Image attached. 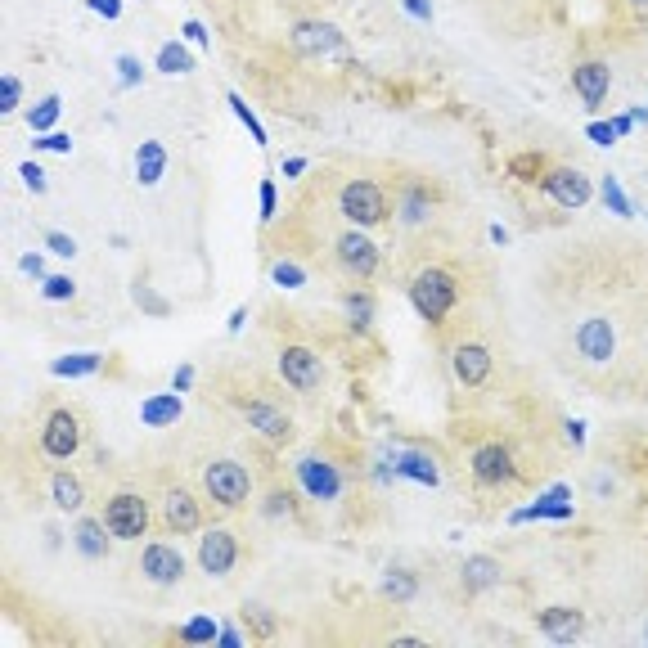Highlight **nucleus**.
<instances>
[{
	"mask_svg": "<svg viewBox=\"0 0 648 648\" xmlns=\"http://www.w3.org/2000/svg\"><path fill=\"white\" fill-rule=\"evenodd\" d=\"M198 486H203V500L225 513L243 509L252 500V473L234 455H207L198 464Z\"/></svg>",
	"mask_w": 648,
	"mask_h": 648,
	"instance_id": "nucleus-1",
	"label": "nucleus"
},
{
	"mask_svg": "<svg viewBox=\"0 0 648 648\" xmlns=\"http://www.w3.org/2000/svg\"><path fill=\"white\" fill-rule=\"evenodd\" d=\"M338 216L356 230H378V225L392 216V198H387L383 180L374 176H351L338 189Z\"/></svg>",
	"mask_w": 648,
	"mask_h": 648,
	"instance_id": "nucleus-2",
	"label": "nucleus"
},
{
	"mask_svg": "<svg viewBox=\"0 0 648 648\" xmlns=\"http://www.w3.org/2000/svg\"><path fill=\"white\" fill-rule=\"evenodd\" d=\"M410 306L423 315L428 324H446L450 311L459 306V279L450 275L446 266H423L419 275L410 279Z\"/></svg>",
	"mask_w": 648,
	"mask_h": 648,
	"instance_id": "nucleus-3",
	"label": "nucleus"
},
{
	"mask_svg": "<svg viewBox=\"0 0 648 648\" xmlns=\"http://www.w3.org/2000/svg\"><path fill=\"white\" fill-rule=\"evenodd\" d=\"M99 518L108 522L113 540H135V545H140V540L149 536L153 504H149V495H140V491H131V486H122V491H108V495H104V504H99Z\"/></svg>",
	"mask_w": 648,
	"mask_h": 648,
	"instance_id": "nucleus-4",
	"label": "nucleus"
},
{
	"mask_svg": "<svg viewBox=\"0 0 648 648\" xmlns=\"http://www.w3.org/2000/svg\"><path fill=\"white\" fill-rule=\"evenodd\" d=\"M617 347H621V333L612 315H581L572 324V351L581 365H590V369L617 365Z\"/></svg>",
	"mask_w": 648,
	"mask_h": 648,
	"instance_id": "nucleus-5",
	"label": "nucleus"
},
{
	"mask_svg": "<svg viewBox=\"0 0 648 648\" xmlns=\"http://www.w3.org/2000/svg\"><path fill=\"white\" fill-rule=\"evenodd\" d=\"M36 441H41L45 459L63 464V459H72L81 446H86V414L72 410V405H54V410H45Z\"/></svg>",
	"mask_w": 648,
	"mask_h": 648,
	"instance_id": "nucleus-6",
	"label": "nucleus"
},
{
	"mask_svg": "<svg viewBox=\"0 0 648 648\" xmlns=\"http://www.w3.org/2000/svg\"><path fill=\"white\" fill-rule=\"evenodd\" d=\"M293 482L297 491L306 495V500L315 504H338L342 500V464L333 455H320V450H311V455H297L293 459Z\"/></svg>",
	"mask_w": 648,
	"mask_h": 648,
	"instance_id": "nucleus-7",
	"label": "nucleus"
},
{
	"mask_svg": "<svg viewBox=\"0 0 648 648\" xmlns=\"http://www.w3.org/2000/svg\"><path fill=\"white\" fill-rule=\"evenodd\" d=\"M333 261H338V270L347 279H356V284H369V279L383 270V248L369 239V230H356V225H347L342 234H333Z\"/></svg>",
	"mask_w": 648,
	"mask_h": 648,
	"instance_id": "nucleus-8",
	"label": "nucleus"
},
{
	"mask_svg": "<svg viewBox=\"0 0 648 648\" xmlns=\"http://www.w3.org/2000/svg\"><path fill=\"white\" fill-rule=\"evenodd\" d=\"M288 45H293L297 54H306V59H351V45L347 36H342L338 23H329V18H297L293 27H288Z\"/></svg>",
	"mask_w": 648,
	"mask_h": 648,
	"instance_id": "nucleus-9",
	"label": "nucleus"
},
{
	"mask_svg": "<svg viewBox=\"0 0 648 648\" xmlns=\"http://www.w3.org/2000/svg\"><path fill=\"white\" fill-rule=\"evenodd\" d=\"M194 563L203 576H212V581H225V576L239 567V531L234 527H203L198 531V545H194Z\"/></svg>",
	"mask_w": 648,
	"mask_h": 648,
	"instance_id": "nucleus-10",
	"label": "nucleus"
},
{
	"mask_svg": "<svg viewBox=\"0 0 648 648\" xmlns=\"http://www.w3.org/2000/svg\"><path fill=\"white\" fill-rule=\"evenodd\" d=\"M536 189L545 198H554L558 207H567V212H576V207H590L594 194H599V180H590L581 167H545L536 180Z\"/></svg>",
	"mask_w": 648,
	"mask_h": 648,
	"instance_id": "nucleus-11",
	"label": "nucleus"
},
{
	"mask_svg": "<svg viewBox=\"0 0 648 648\" xmlns=\"http://www.w3.org/2000/svg\"><path fill=\"white\" fill-rule=\"evenodd\" d=\"M158 522L171 531V536H198V531L207 527L198 491H189L185 482H171L167 491L158 495Z\"/></svg>",
	"mask_w": 648,
	"mask_h": 648,
	"instance_id": "nucleus-12",
	"label": "nucleus"
},
{
	"mask_svg": "<svg viewBox=\"0 0 648 648\" xmlns=\"http://www.w3.org/2000/svg\"><path fill=\"white\" fill-rule=\"evenodd\" d=\"M468 473H473L477 486H486V491H500V486H509L513 477H518V459H513V450L504 446V441H477L473 455H468Z\"/></svg>",
	"mask_w": 648,
	"mask_h": 648,
	"instance_id": "nucleus-13",
	"label": "nucleus"
},
{
	"mask_svg": "<svg viewBox=\"0 0 648 648\" xmlns=\"http://www.w3.org/2000/svg\"><path fill=\"white\" fill-rule=\"evenodd\" d=\"M135 567H140V576L149 585H158V590H171V585L185 581V554H180L171 540H140V558H135Z\"/></svg>",
	"mask_w": 648,
	"mask_h": 648,
	"instance_id": "nucleus-14",
	"label": "nucleus"
},
{
	"mask_svg": "<svg viewBox=\"0 0 648 648\" xmlns=\"http://www.w3.org/2000/svg\"><path fill=\"white\" fill-rule=\"evenodd\" d=\"M239 414L243 419H248V428L257 432L261 441H266V446H288V441L297 437L293 432V419H288L284 410H279V405H270L266 396H239Z\"/></svg>",
	"mask_w": 648,
	"mask_h": 648,
	"instance_id": "nucleus-15",
	"label": "nucleus"
},
{
	"mask_svg": "<svg viewBox=\"0 0 648 648\" xmlns=\"http://www.w3.org/2000/svg\"><path fill=\"white\" fill-rule=\"evenodd\" d=\"M491 369H495V356L486 342L464 338L450 347V374H455V383L464 387V392H477V387L491 383Z\"/></svg>",
	"mask_w": 648,
	"mask_h": 648,
	"instance_id": "nucleus-16",
	"label": "nucleus"
},
{
	"mask_svg": "<svg viewBox=\"0 0 648 648\" xmlns=\"http://www.w3.org/2000/svg\"><path fill=\"white\" fill-rule=\"evenodd\" d=\"M437 198H441V189L432 185V180H401L392 216L405 225V230H419V225H428L432 216H437Z\"/></svg>",
	"mask_w": 648,
	"mask_h": 648,
	"instance_id": "nucleus-17",
	"label": "nucleus"
},
{
	"mask_svg": "<svg viewBox=\"0 0 648 648\" xmlns=\"http://www.w3.org/2000/svg\"><path fill=\"white\" fill-rule=\"evenodd\" d=\"M279 378H284V387H293V392H315V387L324 383V360L315 356L311 347H302V342H288V347L279 351Z\"/></svg>",
	"mask_w": 648,
	"mask_h": 648,
	"instance_id": "nucleus-18",
	"label": "nucleus"
},
{
	"mask_svg": "<svg viewBox=\"0 0 648 648\" xmlns=\"http://www.w3.org/2000/svg\"><path fill=\"white\" fill-rule=\"evenodd\" d=\"M68 540L81 558H90V563H104V558L113 554V531H108V522L99 518V513H77Z\"/></svg>",
	"mask_w": 648,
	"mask_h": 648,
	"instance_id": "nucleus-19",
	"label": "nucleus"
},
{
	"mask_svg": "<svg viewBox=\"0 0 648 648\" xmlns=\"http://www.w3.org/2000/svg\"><path fill=\"white\" fill-rule=\"evenodd\" d=\"M387 459H392L396 482L441 486V464H437V455H432V450H423V446H401V450H392Z\"/></svg>",
	"mask_w": 648,
	"mask_h": 648,
	"instance_id": "nucleus-20",
	"label": "nucleus"
},
{
	"mask_svg": "<svg viewBox=\"0 0 648 648\" xmlns=\"http://www.w3.org/2000/svg\"><path fill=\"white\" fill-rule=\"evenodd\" d=\"M572 90L590 113H599L603 99H608V90H612V68L603 59H581L572 68Z\"/></svg>",
	"mask_w": 648,
	"mask_h": 648,
	"instance_id": "nucleus-21",
	"label": "nucleus"
},
{
	"mask_svg": "<svg viewBox=\"0 0 648 648\" xmlns=\"http://www.w3.org/2000/svg\"><path fill=\"white\" fill-rule=\"evenodd\" d=\"M536 630L554 644H576L585 635V612L572 603H558V608H540L536 612Z\"/></svg>",
	"mask_w": 648,
	"mask_h": 648,
	"instance_id": "nucleus-22",
	"label": "nucleus"
},
{
	"mask_svg": "<svg viewBox=\"0 0 648 648\" xmlns=\"http://www.w3.org/2000/svg\"><path fill=\"white\" fill-rule=\"evenodd\" d=\"M576 504H572V486L567 482H554L549 491H540L536 504H527V509H513L509 522L513 527H522V522H540V518H572Z\"/></svg>",
	"mask_w": 648,
	"mask_h": 648,
	"instance_id": "nucleus-23",
	"label": "nucleus"
},
{
	"mask_svg": "<svg viewBox=\"0 0 648 648\" xmlns=\"http://www.w3.org/2000/svg\"><path fill=\"white\" fill-rule=\"evenodd\" d=\"M45 491H50V504L59 513H68V518H77V513H86V500H90V491H86V482H81L72 468H54L50 473V482H45Z\"/></svg>",
	"mask_w": 648,
	"mask_h": 648,
	"instance_id": "nucleus-24",
	"label": "nucleus"
},
{
	"mask_svg": "<svg viewBox=\"0 0 648 648\" xmlns=\"http://www.w3.org/2000/svg\"><path fill=\"white\" fill-rule=\"evenodd\" d=\"M504 581V563L495 554H468L464 563H459V585H464V594H486L495 590V585Z\"/></svg>",
	"mask_w": 648,
	"mask_h": 648,
	"instance_id": "nucleus-25",
	"label": "nucleus"
},
{
	"mask_svg": "<svg viewBox=\"0 0 648 648\" xmlns=\"http://www.w3.org/2000/svg\"><path fill=\"white\" fill-rule=\"evenodd\" d=\"M419 590H423L419 572H414V567H405V563H387L383 576H378V594H383L392 608H405V603H414V599H419Z\"/></svg>",
	"mask_w": 648,
	"mask_h": 648,
	"instance_id": "nucleus-26",
	"label": "nucleus"
},
{
	"mask_svg": "<svg viewBox=\"0 0 648 648\" xmlns=\"http://www.w3.org/2000/svg\"><path fill=\"white\" fill-rule=\"evenodd\" d=\"M180 419H185V392L167 387V392H158V396H144V405H140L144 428H171V423H180Z\"/></svg>",
	"mask_w": 648,
	"mask_h": 648,
	"instance_id": "nucleus-27",
	"label": "nucleus"
},
{
	"mask_svg": "<svg viewBox=\"0 0 648 648\" xmlns=\"http://www.w3.org/2000/svg\"><path fill=\"white\" fill-rule=\"evenodd\" d=\"M342 324H347L356 338H365V333L374 329V293H369L365 284L342 293Z\"/></svg>",
	"mask_w": 648,
	"mask_h": 648,
	"instance_id": "nucleus-28",
	"label": "nucleus"
},
{
	"mask_svg": "<svg viewBox=\"0 0 648 648\" xmlns=\"http://www.w3.org/2000/svg\"><path fill=\"white\" fill-rule=\"evenodd\" d=\"M162 176H167V144L140 140V149H135V185L153 189V185H162Z\"/></svg>",
	"mask_w": 648,
	"mask_h": 648,
	"instance_id": "nucleus-29",
	"label": "nucleus"
},
{
	"mask_svg": "<svg viewBox=\"0 0 648 648\" xmlns=\"http://www.w3.org/2000/svg\"><path fill=\"white\" fill-rule=\"evenodd\" d=\"M99 369H104L99 351H63V356L50 360V378H90Z\"/></svg>",
	"mask_w": 648,
	"mask_h": 648,
	"instance_id": "nucleus-30",
	"label": "nucleus"
},
{
	"mask_svg": "<svg viewBox=\"0 0 648 648\" xmlns=\"http://www.w3.org/2000/svg\"><path fill=\"white\" fill-rule=\"evenodd\" d=\"M153 72H162V77H189V72H194L189 41H162L158 54H153Z\"/></svg>",
	"mask_w": 648,
	"mask_h": 648,
	"instance_id": "nucleus-31",
	"label": "nucleus"
},
{
	"mask_svg": "<svg viewBox=\"0 0 648 648\" xmlns=\"http://www.w3.org/2000/svg\"><path fill=\"white\" fill-rule=\"evenodd\" d=\"M261 518H270V522H293L297 518V491H293V482H275L266 495H261Z\"/></svg>",
	"mask_w": 648,
	"mask_h": 648,
	"instance_id": "nucleus-32",
	"label": "nucleus"
},
{
	"mask_svg": "<svg viewBox=\"0 0 648 648\" xmlns=\"http://www.w3.org/2000/svg\"><path fill=\"white\" fill-rule=\"evenodd\" d=\"M63 117V99L59 95H45V99H36L32 108H23V122L32 126L36 135H45V131H54V122Z\"/></svg>",
	"mask_w": 648,
	"mask_h": 648,
	"instance_id": "nucleus-33",
	"label": "nucleus"
},
{
	"mask_svg": "<svg viewBox=\"0 0 648 648\" xmlns=\"http://www.w3.org/2000/svg\"><path fill=\"white\" fill-rule=\"evenodd\" d=\"M225 104H230V113L239 117V126H243V131H248L252 140H257V149H266V144H270V135H266V126H261V117L248 108V99H243L239 90H230V95H225Z\"/></svg>",
	"mask_w": 648,
	"mask_h": 648,
	"instance_id": "nucleus-34",
	"label": "nucleus"
},
{
	"mask_svg": "<svg viewBox=\"0 0 648 648\" xmlns=\"http://www.w3.org/2000/svg\"><path fill=\"white\" fill-rule=\"evenodd\" d=\"M599 198H603V207H608L612 216H621V221H630V216H635V203H630L626 198V189H621V180L612 176H599Z\"/></svg>",
	"mask_w": 648,
	"mask_h": 648,
	"instance_id": "nucleus-35",
	"label": "nucleus"
},
{
	"mask_svg": "<svg viewBox=\"0 0 648 648\" xmlns=\"http://www.w3.org/2000/svg\"><path fill=\"white\" fill-rule=\"evenodd\" d=\"M266 275H270V284L275 288H306V266L302 261H293V257H275L266 266Z\"/></svg>",
	"mask_w": 648,
	"mask_h": 648,
	"instance_id": "nucleus-36",
	"label": "nucleus"
},
{
	"mask_svg": "<svg viewBox=\"0 0 648 648\" xmlns=\"http://www.w3.org/2000/svg\"><path fill=\"white\" fill-rule=\"evenodd\" d=\"M176 639L180 644H216V639H221V621L194 617V621H185V626L176 630Z\"/></svg>",
	"mask_w": 648,
	"mask_h": 648,
	"instance_id": "nucleus-37",
	"label": "nucleus"
},
{
	"mask_svg": "<svg viewBox=\"0 0 648 648\" xmlns=\"http://www.w3.org/2000/svg\"><path fill=\"white\" fill-rule=\"evenodd\" d=\"M23 113V77L18 72H5L0 77V117Z\"/></svg>",
	"mask_w": 648,
	"mask_h": 648,
	"instance_id": "nucleus-38",
	"label": "nucleus"
},
{
	"mask_svg": "<svg viewBox=\"0 0 648 648\" xmlns=\"http://www.w3.org/2000/svg\"><path fill=\"white\" fill-rule=\"evenodd\" d=\"M72 297H77V279L72 275H45L41 279V302H72Z\"/></svg>",
	"mask_w": 648,
	"mask_h": 648,
	"instance_id": "nucleus-39",
	"label": "nucleus"
},
{
	"mask_svg": "<svg viewBox=\"0 0 648 648\" xmlns=\"http://www.w3.org/2000/svg\"><path fill=\"white\" fill-rule=\"evenodd\" d=\"M239 617L248 621V630H252V635H257V639H270V635H275V630H279V621L270 617V608H261V603H243V612H239Z\"/></svg>",
	"mask_w": 648,
	"mask_h": 648,
	"instance_id": "nucleus-40",
	"label": "nucleus"
},
{
	"mask_svg": "<svg viewBox=\"0 0 648 648\" xmlns=\"http://www.w3.org/2000/svg\"><path fill=\"white\" fill-rule=\"evenodd\" d=\"M545 167H549L545 153H518V158H509V176L513 180H531V185L540 180V171Z\"/></svg>",
	"mask_w": 648,
	"mask_h": 648,
	"instance_id": "nucleus-41",
	"label": "nucleus"
},
{
	"mask_svg": "<svg viewBox=\"0 0 648 648\" xmlns=\"http://www.w3.org/2000/svg\"><path fill=\"white\" fill-rule=\"evenodd\" d=\"M275 212H279V189H275V180L266 176V180H257V221L270 225Z\"/></svg>",
	"mask_w": 648,
	"mask_h": 648,
	"instance_id": "nucleus-42",
	"label": "nucleus"
},
{
	"mask_svg": "<svg viewBox=\"0 0 648 648\" xmlns=\"http://www.w3.org/2000/svg\"><path fill=\"white\" fill-rule=\"evenodd\" d=\"M113 68H117V86H122V90L140 86V81H144V72H149V68H144V59H135V54H117V63H113Z\"/></svg>",
	"mask_w": 648,
	"mask_h": 648,
	"instance_id": "nucleus-43",
	"label": "nucleus"
},
{
	"mask_svg": "<svg viewBox=\"0 0 648 648\" xmlns=\"http://www.w3.org/2000/svg\"><path fill=\"white\" fill-rule=\"evenodd\" d=\"M41 248L50 252V257H77V239H72V234H63V230H45L41 234Z\"/></svg>",
	"mask_w": 648,
	"mask_h": 648,
	"instance_id": "nucleus-44",
	"label": "nucleus"
},
{
	"mask_svg": "<svg viewBox=\"0 0 648 648\" xmlns=\"http://www.w3.org/2000/svg\"><path fill=\"white\" fill-rule=\"evenodd\" d=\"M18 176H23V185L32 189V194H45V185H50V176H45V167H36L32 158L18 162Z\"/></svg>",
	"mask_w": 648,
	"mask_h": 648,
	"instance_id": "nucleus-45",
	"label": "nucleus"
},
{
	"mask_svg": "<svg viewBox=\"0 0 648 648\" xmlns=\"http://www.w3.org/2000/svg\"><path fill=\"white\" fill-rule=\"evenodd\" d=\"M585 140H590L594 149H612V144H617L621 135L612 131V122H590V126H585Z\"/></svg>",
	"mask_w": 648,
	"mask_h": 648,
	"instance_id": "nucleus-46",
	"label": "nucleus"
},
{
	"mask_svg": "<svg viewBox=\"0 0 648 648\" xmlns=\"http://www.w3.org/2000/svg\"><path fill=\"white\" fill-rule=\"evenodd\" d=\"M18 275H27V279L41 284V279L50 275V270H45V252H23V257H18Z\"/></svg>",
	"mask_w": 648,
	"mask_h": 648,
	"instance_id": "nucleus-47",
	"label": "nucleus"
},
{
	"mask_svg": "<svg viewBox=\"0 0 648 648\" xmlns=\"http://www.w3.org/2000/svg\"><path fill=\"white\" fill-rule=\"evenodd\" d=\"M180 36H185L194 50H212V36H207V27L198 23V18H185V27H180Z\"/></svg>",
	"mask_w": 648,
	"mask_h": 648,
	"instance_id": "nucleus-48",
	"label": "nucleus"
},
{
	"mask_svg": "<svg viewBox=\"0 0 648 648\" xmlns=\"http://www.w3.org/2000/svg\"><path fill=\"white\" fill-rule=\"evenodd\" d=\"M36 149H41V153H68V149H72V135L45 131V135H36Z\"/></svg>",
	"mask_w": 648,
	"mask_h": 648,
	"instance_id": "nucleus-49",
	"label": "nucleus"
},
{
	"mask_svg": "<svg viewBox=\"0 0 648 648\" xmlns=\"http://www.w3.org/2000/svg\"><path fill=\"white\" fill-rule=\"evenodd\" d=\"M86 9L90 14H99V18H108V23L122 18V0H86Z\"/></svg>",
	"mask_w": 648,
	"mask_h": 648,
	"instance_id": "nucleus-50",
	"label": "nucleus"
},
{
	"mask_svg": "<svg viewBox=\"0 0 648 648\" xmlns=\"http://www.w3.org/2000/svg\"><path fill=\"white\" fill-rule=\"evenodd\" d=\"M194 378H198V369H194V365H180L176 374H171V387H176V392H185V396H189V387H194Z\"/></svg>",
	"mask_w": 648,
	"mask_h": 648,
	"instance_id": "nucleus-51",
	"label": "nucleus"
},
{
	"mask_svg": "<svg viewBox=\"0 0 648 648\" xmlns=\"http://www.w3.org/2000/svg\"><path fill=\"white\" fill-rule=\"evenodd\" d=\"M243 329H248V306H234L230 320H225V333H230V338H239Z\"/></svg>",
	"mask_w": 648,
	"mask_h": 648,
	"instance_id": "nucleus-52",
	"label": "nucleus"
},
{
	"mask_svg": "<svg viewBox=\"0 0 648 648\" xmlns=\"http://www.w3.org/2000/svg\"><path fill=\"white\" fill-rule=\"evenodd\" d=\"M401 5H405V14H410V18H419V23H432V5H428V0H401Z\"/></svg>",
	"mask_w": 648,
	"mask_h": 648,
	"instance_id": "nucleus-53",
	"label": "nucleus"
},
{
	"mask_svg": "<svg viewBox=\"0 0 648 648\" xmlns=\"http://www.w3.org/2000/svg\"><path fill=\"white\" fill-rule=\"evenodd\" d=\"M135 302H140V311H153V315H167L171 306L162 302V297H153V293H135Z\"/></svg>",
	"mask_w": 648,
	"mask_h": 648,
	"instance_id": "nucleus-54",
	"label": "nucleus"
},
{
	"mask_svg": "<svg viewBox=\"0 0 648 648\" xmlns=\"http://www.w3.org/2000/svg\"><path fill=\"white\" fill-rule=\"evenodd\" d=\"M563 432H567V446H585V423L581 419H563Z\"/></svg>",
	"mask_w": 648,
	"mask_h": 648,
	"instance_id": "nucleus-55",
	"label": "nucleus"
},
{
	"mask_svg": "<svg viewBox=\"0 0 648 648\" xmlns=\"http://www.w3.org/2000/svg\"><path fill=\"white\" fill-rule=\"evenodd\" d=\"M608 122H612V131H617V135H630V131H635V113H612Z\"/></svg>",
	"mask_w": 648,
	"mask_h": 648,
	"instance_id": "nucleus-56",
	"label": "nucleus"
},
{
	"mask_svg": "<svg viewBox=\"0 0 648 648\" xmlns=\"http://www.w3.org/2000/svg\"><path fill=\"white\" fill-rule=\"evenodd\" d=\"M216 644L239 648V644H243V630H239V626H221V639H216Z\"/></svg>",
	"mask_w": 648,
	"mask_h": 648,
	"instance_id": "nucleus-57",
	"label": "nucleus"
},
{
	"mask_svg": "<svg viewBox=\"0 0 648 648\" xmlns=\"http://www.w3.org/2000/svg\"><path fill=\"white\" fill-rule=\"evenodd\" d=\"M279 171H284L288 180H297L306 171V158H284V162H279Z\"/></svg>",
	"mask_w": 648,
	"mask_h": 648,
	"instance_id": "nucleus-58",
	"label": "nucleus"
},
{
	"mask_svg": "<svg viewBox=\"0 0 648 648\" xmlns=\"http://www.w3.org/2000/svg\"><path fill=\"white\" fill-rule=\"evenodd\" d=\"M491 243H500L504 248V243H509V230H504V225H491Z\"/></svg>",
	"mask_w": 648,
	"mask_h": 648,
	"instance_id": "nucleus-59",
	"label": "nucleus"
},
{
	"mask_svg": "<svg viewBox=\"0 0 648 648\" xmlns=\"http://www.w3.org/2000/svg\"><path fill=\"white\" fill-rule=\"evenodd\" d=\"M630 113H635V126H648V104H635Z\"/></svg>",
	"mask_w": 648,
	"mask_h": 648,
	"instance_id": "nucleus-60",
	"label": "nucleus"
},
{
	"mask_svg": "<svg viewBox=\"0 0 648 648\" xmlns=\"http://www.w3.org/2000/svg\"><path fill=\"white\" fill-rule=\"evenodd\" d=\"M630 9H635V14H648V0H626Z\"/></svg>",
	"mask_w": 648,
	"mask_h": 648,
	"instance_id": "nucleus-61",
	"label": "nucleus"
}]
</instances>
